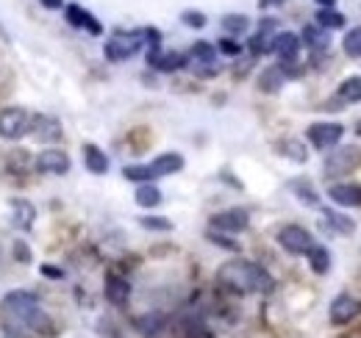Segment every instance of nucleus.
<instances>
[{
	"label": "nucleus",
	"mask_w": 361,
	"mask_h": 338,
	"mask_svg": "<svg viewBox=\"0 0 361 338\" xmlns=\"http://www.w3.org/2000/svg\"><path fill=\"white\" fill-rule=\"evenodd\" d=\"M3 313H6V327L8 330L56 336L50 319L39 308V299L31 292H11V294L3 296Z\"/></svg>",
	"instance_id": "nucleus-1"
},
{
	"label": "nucleus",
	"mask_w": 361,
	"mask_h": 338,
	"mask_svg": "<svg viewBox=\"0 0 361 338\" xmlns=\"http://www.w3.org/2000/svg\"><path fill=\"white\" fill-rule=\"evenodd\" d=\"M217 283L236 292V294H250V292H272L275 280L270 277L267 269H262L253 261H228L217 272Z\"/></svg>",
	"instance_id": "nucleus-2"
},
{
	"label": "nucleus",
	"mask_w": 361,
	"mask_h": 338,
	"mask_svg": "<svg viewBox=\"0 0 361 338\" xmlns=\"http://www.w3.org/2000/svg\"><path fill=\"white\" fill-rule=\"evenodd\" d=\"M142 44H145V31H117L103 50L109 61H128L142 50Z\"/></svg>",
	"instance_id": "nucleus-3"
},
{
	"label": "nucleus",
	"mask_w": 361,
	"mask_h": 338,
	"mask_svg": "<svg viewBox=\"0 0 361 338\" xmlns=\"http://www.w3.org/2000/svg\"><path fill=\"white\" fill-rule=\"evenodd\" d=\"M31 130V114L20 106H11V108H3L0 111V136L8 139V142H17L23 139L25 133Z\"/></svg>",
	"instance_id": "nucleus-4"
},
{
	"label": "nucleus",
	"mask_w": 361,
	"mask_h": 338,
	"mask_svg": "<svg viewBox=\"0 0 361 338\" xmlns=\"http://www.w3.org/2000/svg\"><path fill=\"white\" fill-rule=\"evenodd\" d=\"M361 164V147L356 144H348V147H336L334 153L325 156V172L331 177L336 175H348L350 169H356Z\"/></svg>",
	"instance_id": "nucleus-5"
},
{
	"label": "nucleus",
	"mask_w": 361,
	"mask_h": 338,
	"mask_svg": "<svg viewBox=\"0 0 361 338\" xmlns=\"http://www.w3.org/2000/svg\"><path fill=\"white\" fill-rule=\"evenodd\" d=\"M278 244L286 250L289 255H306L312 247H314V239L306 227L300 225H286L278 230Z\"/></svg>",
	"instance_id": "nucleus-6"
},
{
	"label": "nucleus",
	"mask_w": 361,
	"mask_h": 338,
	"mask_svg": "<svg viewBox=\"0 0 361 338\" xmlns=\"http://www.w3.org/2000/svg\"><path fill=\"white\" fill-rule=\"evenodd\" d=\"M306 136H309V142L314 144L317 150H331L345 136V127L339 125V123H314L306 130Z\"/></svg>",
	"instance_id": "nucleus-7"
},
{
	"label": "nucleus",
	"mask_w": 361,
	"mask_h": 338,
	"mask_svg": "<svg viewBox=\"0 0 361 338\" xmlns=\"http://www.w3.org/2000/svg\"><path fill=\"white\" fill-rule=\"evenodd\" d=\"M247 211L242 208H228L212 216V230H220V233H242L247 230Z\"/></svg>",
	"instance_id": "nucleus-8"
},
{
	"label": "nucleus",
	"mask_w": 361,
	"mask_h": 338,
	"mask_svg": "<svg viewBox=\"0 0 361 338\" xmlns=\"http://www.w3.org/2000/svg\"><path fill=\"white\" fill-rule=\"evenodd\" d=\"M275 37H278V20H272V17H264L262 20V25H259V31L253 34V39H250V53L253 56H264V53H272V44H275Z\"/></svg>",
	"instance_id": "nucleus-9"
},
{
	"label": "nucleus",
	"mask_w": 361,
	"mask_h": 338,
	"mask_svg": "<svg viewBox=\"0 0 361 338\" xmlns=\"http://www.w3.org/2000/svg\"><path fill=\"white\" fill-rule=\"evenodd\" d=\"M361 313V302L350 294H339L331 302V322L334 325H350Z\"/></svg>",
	"instance_id": "nucleus-10"
},
{
	"label": "nucleus",
	"mask_w": 361,
	"mask_h": 338,
	"mask_svg": "<svg viewBox=\"0 0 361 338\" xmlns=\"http://www.w3.org/2000/svg\"><path fill=\"white\" fill-rule=\"evenodd\" d=\"M31 133H34V139L37 142H59L64 133H61V123L56 120V117H50V114H34L31 117Z\"/></svg>",
	"instance_id": "nucleus-11"
},
{
	"label": "nucleus",
	"mask_w": 361,
	"mask_h": 338,
	"mask_svg": "<svg viewBox=\"0 0 361 338\" xmlns=\"http://www.w3.org/2000/svg\"><path fill=\"white\" fill-rule=\"evenodd\" d=\"M186 53H178V50H167V53H161V50H147V64L153 67V70H159V73H176L180 67H186Z\"/></svg>",
	"instance_id": "nucleus-12"
},
{
	"label": "nucleus",
	"mask_w": 361,
	"mask_h": 338,
	"mask_svg": "<svg viewBox=\"0 0 361 338\" xmlns=\"http://www.w3.org/2000/svg\"><path fill=\"white\" fill-rule=\"evenodd\" d=\"M37 172L42 175H67L70 172V158L61 150H45L37 156Z\"/></svg>",
	"instance_id": "nucleus-13"
},
{
	"label": "nucleus",
	"mask_w": 361,
	"mask_h": 338,
	"mask_svg": "<svg viewBox=\"0 0 361 338\" xmlns=\"http://www.w3.org/2000/svg\"><path fill=\"white\" fill-rule=\"evenodd\" d=\"M272 53L281 58V64H292L300 53V37L292 34V31H283L275 37V44H272Z\"/></svg>",
	"instance_id": "nucleus-14"
},
{
	"label": "nucleus",
	"mask_w": 361,
	"mask_h": 338,
	"mask_svg": "<svg viewBox=\"0 0 361 338\" xmlns=\"http://www.w3.org/2000/svg\"><path fill=\"white\" fill-rule=\"evenodd\" d=\"M328 197H331L336 206L356 208V206H361V186H356V183H334V186L328 189Z\"/></svg>",
	"instance_id": "nucleus-15"
},
{
	"label": "nucleus",
	"mask_w": 361,
	"mask_h": 338,
	"mask_svg": "<svg viewBox=\"0 0 361 338\" xmlns=\"http://www.w3.org/2000/svg\"><path fill=\"white\" fill-rule=\"evenodd\" d=\"M106 299L117 308H123L128 299H131V283L120 275H109L106 277Z\"/></svg>",
	"instance_id": "nucleus-16"
},
{
	"label": "nucleus",
	"mask_w": 361,
	"mask_h": 338,
	"mask_svg": "<svg viewBox=\"0 0 361 338\" xmlns=\"http://www.w3.org/2000/svg\"><path fill=\"white\" fill-rule=\"evenodd\" d=\"M67 23H70V25H75V28H87L92 37L103 34V25L92 17L87 8H81V6H67Z\"/></svg>",
	"instance_id": "nucleus-17"
},
{
	"label": "nucleus",
	"mask_w": 361,
	"mask_h": 338,
	"mask_svg": "<svg viewBox=\"0 0 361 338\" xmlns=\"http://www.w3.org/2000/svg\"><path fill=\"white\" fill-rule=\"evenodd\" d=\"M11 211H14V225L20 230H31L34 219H37V208L31 200H23V197H14L11 200Z\"/></svg>",
	"instance_id": "nucleus-18"
},
{
	"label": "nucleus",
	"mask_w": 361,
	"mask_h": 338,
	"mask_svg": "<svg viewBox=\"0 0 361 338\" xmlns=\"http://www.w3.org/2000/svg\"><path fill=\"white\" fill-rule=\"evenodd\" d=\"M164 325H167V319H164V313H159V311H150V313H145V316L136 319V330L145 338H156L164 330Z\"/></svg>",
	"instance_id": "nucleus-19"
},
{
	"label": "nucleus",
	"mask_w": 361,
	"mask_h": 338,
	"mask_svg": "<svg viewBox=\"0 0 361 338\" xmlns=\"http://www.w3.org/2000/svg\"><path fill=\"white\" fill-rule=\"evenodd\" d=\"M84 164L92 175H106L109 172V158L97 144H84Z\"/></svg>",
	"instance_id": "nucleus-20"
},
{
	"label": "nucleus",
	"mask_w": 361,
	"mask_h": 338,
	"mask_svg": "<svg viewBox=\"0 0 361 338\" xmlns=\"http://www.w3.org/2000/svg\"><path fill=\"white\" fill-rule=\"evenodd\" d=\"M150 169H153L156 177H164V175L180 172V169H183V158H180L178 153H164V156H159V158L150 164Z\"/></svg>",
	"instance_id": "nucleus-21"
},
{
	"label": "nucleus",
	"mask_w": 361,
	"mask_h": 338,
	"mask_svg": "<svg viewBox=\"0 0 361 338\" xmlns=\"http://www.w3.org/2000/svg\"><path fill=\"white\" fill-rule=\"evenodd\" d=\"M186 58H189L192 64H214V58H217V47L209 42H195L192 44V50L186 53Z\"/></svg>",
	"instance_id": "nucleus-22"
},
{
	"label": "nucleus",
	"mask_w": 361,
	"mask_h": 338,
	"mask_svg": "<svg viewBox=\"0 0 361 338\" xmlns=\"http://www.w3.org/2000/svg\"><path fill=\"white\" fill-rule=\"evenodd\" d=\"M322 219H325V227H331V230H336V233H342V236H348V233L356 230V225H353L348 216H342L339 211L325 208V211H322Z\"/></svg>",
	"instance_id": "nucleus-23"
},
{
	"label": "nucleus",
	"mask_w": 361,
	"mask_h": 338,
	"mask_svg": "<svg viewBox=\"0 0 361 338\" xmlns=\"http://www.w3.org/2000/svg\"><path fill=\"white\" fill-rule=\"evenodd\" d=\"M303 42L309 44L312 50H325L331 39H328V28H322V25H306L303 28Z\"/></svg>",
	"instance_id": "nucleus-24"
},
{
	"label": "nucleus",
	"mask_w": 361,
	"mask_h": 338,
	"mask_svg": "<svg viewBox=\"0 0 361 338\" xmlns=\"http://www.w3.org/2000/svg\"><path fill=\"white\" fill-rule=\"evenodd\" d=\"M278 150H281L286 158L298 161V164L309 161V150H306V144H300L298 139H283V142H278Z\"/></svg>",
	"instance_id": "nucleus-25"
},
{
	"label": "nucleus",
	"mask_w": 361,
	"mask_h": 338,
	"mask_svg": "<svg viewBox=\"0 0 361 338\" xmlns=\"http://www.w3.org/2000/svg\"><path fill=\"white\" fill-rule=\"evenodd\" d=\"M283 78H286V73H283L281 64H278V67H267V70L262 73V78H259V89H264V92H278V89L283 86Z\"/></svg>",
	"instance_id": "nucleus-26"
},
{
	"label": "nucleus",
	"mask_w": 361,
	"mask_h": 338,
	"mask_svg": "<svg viewBox=\"0 0 361 338\" xmlns=\"http://www.w3.org/2000/svg\"><path fill=\"white\" fill-rule=\"evenodd\" d=\"M306 255H309V263H312V269H314L317 275H325L331 269V253H328V247L314 244Z\"/></svg>",
	"instance_id": "nucleus-27"
},
{
	"label": "nucleus",
	"mask_w": 361,
	"mask_h": 338,
	"mask_svg": "<svg viewBox=\"0 0 361 338\" xmlns=\"http://www.w3.org/2000/svg\"><path fill=\"white\" fill-rule=\"evenodd\" d=\"M136 203H139L142 208H156V206L161 203V192H159L153 183H142V186L136 189Z\"/></svg>",
	"instance_id": "nucleus-28"
},
{
	"label": "nucleus",
	"mask_w": 361,
	"mask_h": 338,
	"mask_svg": "<svg viewBox=\"0 0 361 338\" xmlns=\"http://www.w3.org/2000/svg\"><path fill=\"white\" fill-rule=\"evenodd\" d=\"M289 189L298 194V200L303 203V206H319V197H317V192H314V186L312 183H306V180H292L289 183Z\"/></svg>",
	"instance_id": "nucleus-29"
},
{
	"label": "nucleus",
	"mask_w": 361,
	"mask_h": 338,
	"mask_svg": "<svg viewBox=\"0 0 361 338\" xmlns=\"http://www.w3.org/2000/svg\"><path fill=\"white\" fill-rule=\"evenodd\" d=\"M339 97H342L345 103H361V78L359 75L342 81V86H339Z\"/></svg>",
	"instance_id": "nucleus-30"
},
{
	"label": "nucleus",
	"mask_w": 361,
	"mask_h": 338,
	"mask_svg": "<svg viewBox=\"0 0 361 338\" xmlns=\"http://www.w3.org/2000/svg\"><path fill=\"white\" fill-rule=\"evenodd\" d=\"M123 175H126L128 180H134V183H150V180L156 177L150 164H131V167L123 169Z\"/></svg>",
	"instance_id": "nucleus-31"
},
{
	"label": "nucleus",
	"mask_w": 361,
	"mask_h": 338,
	"mask_svg": "<svg viewBox=\"0 0 361 338\" xmlns=\"http://www.w3.org/2000/svg\"><path fill=\"white\" fill-rule=\"evenodd\" d=\"M317 25H322V28H342L345 17L339 11H334V8H319L317 11Z\"/></svg>",
	"instance_id": "nucleus-32"
},
{
	"label": "nucleus",
	"mask_w": 361,
	"mask_h": 338,
	"mask_svg": "<svg viewBox=\"0 0 361 338\" xmlns=\"http://www.w3.org/2000/svg\"><path fill=\"white\" fill-rule=\"evenodd\" d=\"M345 53L350 58H361V25L359 28H350L345 34Z\"/></svg>",
	"instance_id": "nucleus-33"
},
{
	"label": "nucleus",
	"mask_w": 361,
	"mask_h": 338,
	"mask_svg": "<svg viewBox=\"0 0 361 338\" xmlns=\"http://www.w3.org/2000/svg\"><path fill=\"white\" fill-rule=\"evenodd\" d=\"M223 28L228 34H245L247 31V17L245 14H226L223 17Z\"/></svg>",
	"instance_id": "nucleus-34"
},
{
	"label": "nucleus",
	"mask_w": 361,
	"mask_h": 338,
	"mask_svg": "<svg viewBox=\"0 0 361 338\" xmlns=\"http://www.w3.org/2000/svg\"><path fill=\"white\" fill-rule=\"evenodd\" d=\"M139 225H142L145 230H173V222L164 219V216H142Z\"/></svg>",
	"instance_id": "nucleus-35"
},
{
	"label": "nucleus",
	"mask_w": 361,
	"mask_h": 338,
	"mask_svg": "<svg viewBox=\"0 0 361 338\" xmlns=\"http://www.w3.org/2000/svg\"><path fill=\"white\" fill-rule=\"evenodd\" d=\"M180 20H183L189 28H203V25H206V14H203V11H192V8H189V11H183V14H180Z\"/></svg>",
	"instance_id": "nucleus-36"
},
{
	"label": "nucleus",
	"mask_w": 361,
	"mask_h": 338,
	"mask_svg": "<svg viewBox=\"0 0 361 338\" xmlns=\"http://www.w3.org/2000/svg\"><path fill=\"white\" fill-rule=\"evenodd\" d=\"M209 239H212V242H214L217 247H223V250H233V253H239V244H236L233 239H228V236H223L220 230H212V233H209Z\"/></svg>",
	"instance_id": "nucleus-37"
},
{
	"label": "nucleus",
	"mask_w": 361,
	"mask_h": 338,
	"mask_svg": "<svg viewBox=\"0 0 361 338\" xmlns=\"http://www.w3.org/2000/svg\"><path fill=\"white\" fill-rule=\"evenodd\" d=\"M217 50L226 53V56H239L242 53V44L236 42V39H223V42H217Z\"/></svg>",
	"instance_id": "nucleus-38"
},
{
	"label": "nucleus",
	"mask_w": 361,
	"mask_h": 338,
	"mask_svg": "<svg viewBox=\"0 0 361 338\" xmlns=\"http://www.w3.org/2000/svg\"><path fill=\"white\" fill-rule=\"evenodd\" d=\"M14 258H17L20 263H31V250H28L25 242H14Z\"/></svg>",
	"instance_id": "nucleus-39"
},
{
	"label": "nucleus",
	"mask_w": 361,
	"mask_h": 338,
	"mask_svg": "<svg viewBox=\"0 0 361 338\" xmlns=\"http://www.w3.org/2000/svg\"><path fill=\"white\" fill-rule=\"evenodd\" d=\"M42 275H45V277L61 280V277H64V269H59V266H53V263H45V266H42Z\"/></svg>",
	"instance_id": "nucleus-40"
},
{
	"label": "nucleus",
	"mask_w": 361,
	"mask_h": 338,
	"mask_svg": "<svg viewBox=\"0 0 361 338\" xmlns=\"http://www.w3.org/2000/svg\"><path fill=\"white\" fill-rule=\"evenodd\" d=\"M45 8H61L64 6V0H39Z\"/></svg>",
	"instance_id": "nucleus-41"
},
{
	"label": "nucleus",
	"mask_w": 361,
	"mask_h": 338,
	"mask_svg": "<svg viewBox=\"0 0 361 338\" xmlns=\"http://www.w3.org/2000/svg\"><path fill=\"white\" fill-rule=\"evenodd\" d=\"M281 3H283V0H259L262 8H272V6H281Z\"/></svg>",
	"instance_id": "nucleus-42"
},
{
	"label": "nucleus",
	"mask_w": 361,
	"mask_h": 338,
	"mask_svg": "<svg viewBox=\"0 0 361 338\" xmlns=\"http://www.w3.org/2000/svg\"><path fill=\"white\" fill-rule=\"evenodd\" d=\"M317 3H319L322 8H334V3H336V0H317Z\"/></svg>",
	"instance_id": "nucleus-43"
}]
</instances>
